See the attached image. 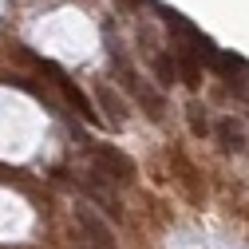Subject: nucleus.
I'll use <instances>...</instances> for the list:
<instances>
[{
  "instance_id": "obj_4",
  "label": "nucleus",
  "mask_w": 249,
  "mask_h": 249,
  "mask_svg": "<svg viewBox=\"0 0 249 249\" xmlns=\"http://www.w3.org/2000/svg\"><path fill=\"white\" fill-rule=\"evenodd\" d=\"M123 79H127V87L139 95V103L146 107V115H150V119H162V115H166V99H162V95H159V91H154L146 79H139V75H135V71H127V68H123Z\"/></svg>"
},
{
  "instance_id": "obj_6",
  "label": "nucleus",
  "mask_w": 249,
  "mask_h": 249,
  "mask_svg": "<svg viewBox=\"0 0 249 249\" xmlns=\"http://www.w3.org/2000/svg\"><path fill=\"white\" fill-rule=\"evenodd\" d=\"M217 139H222V150L226 154H241L245 150V135H241V127L233 119H222L217 123Z\"/></svg>"
},
{
  "instance_id": "obj_9",
  "label": "nucleus",
  "mask_w": 249,
  "mask_h": 249,
  "mask_svg": "<svg viewBox=\"0 0 249 249\" xmlns=\"http://www.w3.org/2000/svg\"><path fill=\"white\" fill-rule=\"evenodd\" d=\"M150 64H154V75H159V83H170V79H174V59H166V55H154Z\"/></svg>"
},
{
  "instance_id": "obj_2",
  "label": "nucleus",
  "mask_w": 249,
  "mask_h": 249,
  "mask_svg": "<svg viewBox=\"0 0 249 249\" xmlns=\"http://www.w3.org/2000/svg\"><path fill=\"white\" fill-rule=\"evenodd\" d=\"M75 226L87 237V249H115V233L91 206H75Z\"/></svg>"
},
{
  "instance_id": "obj_7",
  "label": "nucleus",
  "mask_w": 249,
  "mask_h": 249,
  "mask_svg": "<svg viewBox=\"0 0 249 249\" xmlns=\"http://www.w3.org/2000/svg\"><path fill=\"white\" fill-rule=\"evenodd\" d=\"M99 103H103V111L111 115V127H123L127 123V111H123V103H119V95H115V87H99Z\"/></svg>"
},
{
  "instance_id": "obj_8",
  "label": "nucleus",
  "mask_w": 249,
  "mask_h": 249,
  "mask_svg": "<svg viewBox=\"0 0 249 249\" xmlns=\"http://www.w3.org/2000/svg\"><path fill=\"white\" fill-rule=\"evenodd\" d=\"M186 119H190V131L202 139V135H210V119H206V111L198 107V103H190L186 107Z\"/></svg>"
},
{
  "instance_id": "obj_3",
  "label": "nucleus",
  "mask_w": 249,
  "mask_h": 249,
  "mask_svg": "<svg viewBox=\"0 0 249 249\" xmlns=\"http://www.w3.org/2000/svg\"><path fill=\"white\" fill-rule=\"evenodd\" d=\"M40 68H44V71L52 75V83H55L59 91H64V99H68V103H71V107H75V111H79V115H83V119L91 123V127H95V123H99V115L91 111V103H87V95H83V91H79V87H75L71 79H64V71H59V68H52V64H40Z\"/></svg>"
},
{
  "instance_id": "obj_5",
  "label": "nucleus",
  "mask_w": 249,
  "mask_h": 249,
  "mask_svg": "<svg viewBox=\"0 0 249 249\" xmlns=\"http://www.w3.org/2000/svg\"><path fill=\"white\" fill-rule=\"evenodd\" d=\"M174 68L182 71V79L190 83V87H198V83H202V71H198V59H194V52H190V48H182V44H174Z\"/></svg>"
},
{
  "instance_id": "obj_10",
  "label": "nucleus",
  "mask_w": 249,
  "mask_h": 249,
  "mask_svg": "<svg viewBox=\"0 0 249 249\" xmlns=\"http://www.w3.org/2000/svg\"><path fill=\"white\" fill-rule=\"evenodd\" d=\"M83 249H87V245H83Z\"/></svg>"
},
{
  "instance_id": "obj_1",
  "label": "nucleus",
  "mask_w": 249,
  "mask_h": 249,
  "mask_svg": "<svg viewBox=\"0 0 249 249\" xmlns=\"http://www.w3.org/2000/svg\"><path fill=\"white\" fill-rule=\"evenodd\" d=\"M91 174H99L107 186H127L135 178V162L123 159L115 146H95V170Z\"/></svg>"
}]
</instances>
